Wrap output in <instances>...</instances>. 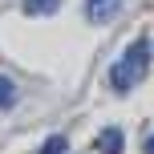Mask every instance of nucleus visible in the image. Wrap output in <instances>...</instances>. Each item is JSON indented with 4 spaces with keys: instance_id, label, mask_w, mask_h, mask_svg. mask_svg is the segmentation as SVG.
<instances>
[{
    "instance_id": "20e7f679",
    "label": "nucleus",
    "mask_w": 154,
    "mask_h": 154,
    "mask_svg": "<svg viewBox=\"0 0 154 154\" xmlns=\"http://www.w3.org/2000/svg\"><path fill=\"white\" fill-rule=\"evenodd\" d=\"M57 4L61 0H24V12L29 16H49V12H57Z\"/></svg>"
},
{
    "instance_id": "f03ea898",
    "label": "nucleus",
    "mask_w": 154,
    "mask_h": 154,
    "mask_svg": "<svg viewBox=\"0 0 154 154\" xmlns=\"http://www.w3.org/2000/svg\"><path fill=\"white\" fill-rule=\"evenodd\" d=\"M118 12H122V0H85V16H89V24H109Z\"/></svg>"
},
{
    "instance_id": "0eeeda50",
    "label": "nucleus",
    "mask_w": 154,
    "mask_h": 154,
    "mask_svg": "<svg viewBox=\"0 0 154 154\" xmlns=\"http://www.w3.org/2000/svg\"><path fill=\"white\" fill-rule=\"evenodd\" d=\"M142 154H154V134H150L146 142H142Z\"/></svg>"
},
{
    "instance_id": "423d86ee",
    "label": "nucleus",
    "mask_w": 154,
    "mask_h": 154,
    "mask_svg": "<svg viewBox=\"0 0 154 154\" xmlns=\"http://www.w3.org/2000/svg\"><path fill=\"white\" fill-rule=\"evenodd\" d=\"M65 150H69V142H65L61 134H53V138H49V142H45V146H41L37 154H65Z\"/></svg>"
},
{
    "instance_id": "f257e3e1",
    "label": "nucleus",
    "mask_w": 154,
    "mask_h": 154,
    "mask_svg": "<svg viewBox=\"0 0 154 154\" xmlns=\"http://www.w3.org/2000/svg\"><path fill=\"white\" fill-rule=\"evenodd\" d=\"M150 57H154V45H150L146 37H138V41L122 53V61H114V69H109V85H114V93H130L134 85L146 77Z\"/></svg>"
},
{
    "instance_id": "39448f33",
    "label": "nucleus",
    "mask_w": 154,
    "mask_h": 154,
    "mask_svg": "<svg viewBox=\"0 0 154 154\" xmlns=\"http://www.w3.org/2000/svg\"><path fill=\"white\" fill-rule=\"evenodd\" d=\"M12 106H16V85L0 73V109H12Z\"/></svg>"
},
{
    "instance_id": "7ed1b4c3",
    "label": "nucleus",
    "mask_w": 154,
    "mask_h": 154,
    "mask_svg": "<svg viewBox=\"0 0 154 154\" xmlns=\"http://www.w3.org/2000/svg\"><path fill=\"white\" fill-rule=\"evenodd\" d=\"M97 150H101V154H122V150H126L122 130H118V126H114V130H101V134H97Z\"/></svg>"
}]
</instances>
